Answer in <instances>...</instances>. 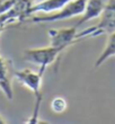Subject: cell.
<instances>
[{
    "mask_svg": "<svg viewBox=\"0 0 115 124\" xmlns=\"http://www.w3.org/2000/svg\"><path fill=\"white\" fill-rule=\"evenodd\" d=\"M104 6H105L104 0H87L85 10L81 14V18L77 22L75 26L78 28L79 26H81L82 24L87 23L89 20L99 18L103 9H104Z\"/></svg>",
    "mask_w": 115,
    "mask_h": 124,
    "instance_id": "obj_8",
    "label": "cell"
},
{
    "mask_svg": "<svg viewBox=\"0 0 115 124\" xmlns=\"http://www.w3.org/2000/svg\"><path fill=\"white\" fill-rule=\"evenodd\" d=\"M5 28H6V27H3V26H0V34H1V32H2V31L5 30Z\"/></svg>",
    "mask_w": 115,
    "mask_h": 124,
    "instance_id": "obj_12",
    "label": "cell"
},
{
    "mask_svg": "<svg viewBox=\"0 0 115 124\" xmlns=\"http://www.w3.org/2000/svg\"><path fill=\"white\" fill-rule=\"evenodd\" d=\"M66 49L62 47H55V46L49 45L46 47H37V49H28L24 51V60L30 62L32 64H35L39 68V70L45 71L46 68L51 65L55 61L61 53Z\"/></svg>",
    "mask_w": 115,
    "mask_h": 124,
    "instance_id": "obj_4",
    "label": "cell"
},
{
    "mask_svg": "<svg viewBox=\"0 0 115 124\" xmlns=\"http://www.w3.org/2000/svg\"><path fill=\"white\" fill-rule=\"evenodd\" d=\"M44 72L45 71H43V70H38L36 72L33 71L32 69H23V70L15 71L14 73V78H16L22 85L30 89L35 96V106L33 109V114L28 120V123H38L39 106H41L43 98L42 94H41V88H42V80Z\"/></svg>",
    "mask_w": 115,
    "mask_h": 124,
    "instance_id": "obj_1",
    "label": "cell"
},
{
    "mask_svg": "<svg viewBox=\"0 0 115 124\" xmlns=\"http://www.w3.org/2000/svg\"><path fill=\"white\" fill-rule=\"evenodd\" d=\"M71 0H43L41 2L33 3L27 11V16H33L36 14H50L58 11L69 3ZM27 17V18H28Z\"/></svg>",
    "mask_w": 115,
    "mask_h": 124,
    "instance_id": "obj_7",
    "label": "cell"
},
{
    "mask_svg": "<svg viewBox=\"0 0 115 124\" xmlns=\"http://www.w3.org/2000/svg\"><path fill=\"white\" fill-rule=\"evenodd\" d=\"M87 0H71L69 3L61 8L58 11L42 15H33V17H28L26 20L32 23H54L59 20H66L72 17L80 16L86 7Z\"/></svg>",
    "mask_w": 115,
    "mask_h": 124,
    "instance_id": "obj_3",
    "label": "cell"
},
{
    "mask_svg": "<svg viewBox=\"0 0 115 124\" xmlns=\"http://www.w3.org/2000/svg\"><path fill=\"white\" fill-rule=\"evenodd\" d=\"M14 73L15 70L13 61L0 54V90L9 101L14 98V90L11 86Z\"/></svg>",
    "mask_w": 115,
    "mask_h": 124,
    "instance_id": "obj_6",
    "label": "cell"
},
{
    "mask_svg": "<svg viewBox=\"0 0 115 124\" xmlns=\"http://www.w3.org/2000/svg\"><path fill=\"white\" fill-rule=\"evenodd\" d=\"M77 33H78V31H77V27L75 25L71 27H67V28L50 30V45L67 50L69 46L80 42L77 37Z\"/></svg>",
    "mask_w": 115,
    "mask_h": 124,
    "instance_id": "obj_5",
    "label": "cell"
},
{
    "mask_svg": "<svg viewBox=\"0 0 115 124\" xmlns=\"http://www.w3.org/2000/svg\"><path fill=\"white\" fill-rule=\"evenodd\" d=\"M66 108H67V101L63 97L58 96L54 99H52V101H51V109L54 113H58V114L63 113L66 111Z\"/></svg>",
    "mask_w": 115,
    "mask_h": 124,
    "instance_id": "obj_10",
    "label": "cell"
},
{
    "mask_svg": "<svg viewBox=\"0 0 115 124\" xmlns=\"http://www.w3.org/2000/svg\"><path fill=\"white\" fill-rule=\"evenodd\" d=\"M113 32H115V0H107L99 16V23L81 32H78L77 37L79 41H81L84 39H89V37L109 35Z\"/></svg>",
    "mask_w": 115,
    "mask_h": 124,
    "instance_id": "obj_2",
    "label": "cell"
},
{
    "mask_svg": "<svg viewBox=\"0 0 115 124\" xmlns=\"http://www.w3.org/2000/svg\"><path fill=\"white\" fill-rule=\"evenodd\" d=\"M3 123H6V122H5V120H3L1 116H0V124H3Z\"/></svg>",
    "mask_w": 115,
    "mask_h": 124,
    "instance_id": "obj_11",
    "label": "cell"
},
{
    "mask_svg": "<svg viewBox=\"0 0 115 124\" xmlns=\"http://www.w3.org/2000/svg\"><path fill=\"white\" fill-rule=\"evenodd\" d=\"M115 55V32L111 33L107 39V43H106L105 47L103 50V52L99 54L95 62V68H98L103 63H105L109 58Z\"/></svg>",
    "mask_w": 115,
    "mask_h": 124,
    "instance_id": "obj_9",
    "label": "cell"
}]
</instances>
